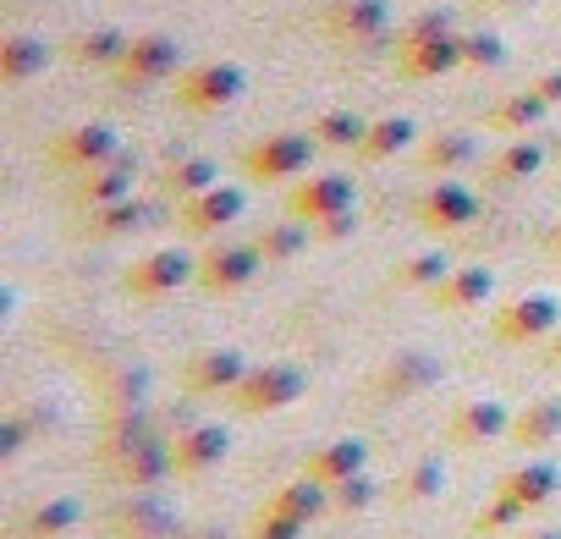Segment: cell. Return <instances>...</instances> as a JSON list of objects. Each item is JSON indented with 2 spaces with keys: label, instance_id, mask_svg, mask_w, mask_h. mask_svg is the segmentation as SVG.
I'll list each match as a JSON object with an SVG mask.
<instances>
[{
  "label": "cell",
  "instance_id": "1",
  "mask_svg": "<svg viewBox=\"0 0 561 539\" xmlns=\"http://www.w3.org/2000/svg\"><path fill=\"white\" fill-rule=\"evenodd\" d=\"M495 342H506V347H534V342H550L556 331H561V298H550V293H523V298H512V303H501L495 309Z\"/></svg>",
  "mask_w": 561,
  "mask_h": 539
},
{
  "label": "cell",
  "instance_id": "2",
  "mask_svg": "<svg viewBox=\"0 0 561 539\" xmlns=\"http://www.w3.org/2000/svg\"><path fill=\"white\" fill-rule=\"evenodd\" d=\"M304 391H309V380L293 364H248L242 386L231 391V408H242V413H280V408H293Z\"/></svg>",
  "mask_w": 561,
  "mask_h": 539
},
{
  "label": "cell",
  "instance_id": "3",
  "mask_svg": "<svg viewBox=\"0 0 561 539\" xmlns=\"http://www.w3.org/2000/svg\"><path fill=\"white\" fill-rule=\"evenodd\" d=\"M264 270V253L253 242H215L198 253V270H193V282L209 293V298H226V293H242L253 287V276Z\"/></svg>",
  "mask_w": 561,
  "mask_h": 539
},
{
  "label": "cell",
  "instance_id": "4",
  "mask_svg": "<svg viewBox=\"0 0 561 539\" xmlns=\"http://www.w3.org/2000/svg\"><path fill=\"white\" fill-rule=\"evenodd\" d=\"M193 270H198V253H182V248H154V253H144V259H133V270H127V293L133 298H171L176 287H187L193 282Z\"/></svg>",
  "mask_w": 561,
  "mask_h": 539
},
{
  "label": "cell",
  "instance_id": "5",
  "mask_svg": "<svg viewBox=\"0 0 561 539\" xmlns=\"http://www.w3.org/2000/svg\"><path fill=\"white\" fill-rule=\"evenodd\" d=\"M237 94H242V67H231V61H198L176 78V105L198 111V116L231 105Z\"/></svg>",
  "mask_w": 561,
  "mask_h": 539
},
{
  "label": "cell",
  "instance_id": "6",
  "mask_svg": "<svg viewBox=\"0 0 561 539\" xmlns=\"http://www.w3.org/2000/svg\"><path fill=\"white\" fill-rule=\"evenodd\" d=\"M309 138H314V133H309ZM309 138H304V133H270V138L248 144L242 171H248L253 182H287V176L309 171V154H314Z\"/></svg>",
  "mask_w": 561,
  "mask_h": 539
},
{
  "label": "cell",
  "instance_id": "7",
  "mask_svg": "<svg viewBox=\"0 0 561 539\" xmlns=\"http://www.w3.org/2000/svg\"><path fill=\"white\" fill-rule=\"evenodd\" d=\"M111 72H116V83H122V89L160 83V78H171V72H176V39H165V34H133V39H127V50H122V61H116Z\"/></svg>",
  "mask_w": 561,
  "mask_h": 539
},
{
  "label": "cell",
  "instance_id": "8",
  "mask_svg": "<svg viewBox=\"0 0 561 539\" xmlns=\"http://www.w3.org/2000/svg\"><path fill=\"white\" fill-rule=\"evenodd\" d=\"M242 187H231V182H215V187H204V193H193V198H182L176 204V226L187 231V237H215L220 226H231L237 215H242Z\"/></svg>",
  "mask_w": 561,
  "mask_h": 539
},
{
  "label": "cell",
  "instance_id": "9",
  "mask_svg": "<svg viewBox=\"0 0 561 539\" xmlns=\"http://www.w3.org/2000/svg\"><path fill=\"white\" fill-rule=\"evenodd\" d=\"M342 209H353V176H342V171H320V176H304L293 193H287V215H298V220H325V215H342Z\"/></svg>",
  "mask_w": 561,
  "mask_h": 539
},
{
  "label": "cell",
  "instance_id": "10",
  "mask_svg": "<svg viewBox=\"0 0 561 539\" xmlns=\"http://www.w3.org/2000/svg\"><path fill=\"white\" fill-rule=\"evenodd\" d=\"M242 375H248V358L237 347H204V353L187 358V375L182 380H187L193 397H231L242 386Z\"/></svg>",
  "mask_w": 561,
  "mask_h": 539
},
{
  "label": "cell",
  "instance_id": "11",
  "mask_svg": "<svg viewBox=\"0 0 561 539\" xmlns=\"http://www.w3.org/2000/svg\"><path fill=\"white\" fill-rule=\"evenodd\" d=\"M122 154V144H116V133L111 127H100V122H89V127H72V133H61L56 144H50V160L61 165V171H94V165H105V160H116Z\"/></svg>",
  "mask_w": 561,
  "mask_h": 539
},
{
  "label": "cell",
  "instance_id": "12",
  "mask_svg": "<svg viewBox=\"0 0 561 539\" xmlns=\"http://www.w3.org/2000/svg\"><path fill=\"white\" fill-rule=\"evenodd\" d=\"M512 429V413L495 402V397H473V402H457L451 418H446V435L451 446H484V440H506Z\"/></svg>",
  "mask_w": 561,
  "mask_h": 539
},
{
  "label": "cell",
  "instance_id": "13",
  "mask_svg": "<svg viewBox=\"0 0 561 539\" xmlns=\"http://www.w3.org/2000/svg\"><path fill=\"white\" fill-rule=\"evenodd\" d=\"M473 215H479L473 187H462V182H451V176H440V182L419 198V226H430V231H462Z\"/></svg>",
  "mask_w": 561,
  "mask_h": 539
},
{
  "label": "cell",
  "instance_id": "14",
  "mask_svg": "<svg viewBox=\"0 0 561 539\" xmlns=\"http://www.w3.org/2000/svg\"><path fill=\"white\" fill-rule=\"evenodd\" d=\"M490 293H495V276H490L484 264H451V276H446L435 293H424V298H430V309H440V314H468V309L490 303Z\"/></svg>",
  "mask_w": 561,
  "mask_h": 539
},
{
  "label": "cell",
  "instance_id": "15",
  "mask_svg": "<svg viewBox=\"0 0 561 539\" xmlns=\"http://www.w3.org/2000/svg\"><path fill=\"white\" fill-rule=\"evenodd\" d=\"M226 451H231V435H226L220 424H198V429L176 435V446H171V468H176L182 479H204L209 468L226 462Z\"/></svg>",
  "mask_w": 561,
  "mask_h": 539
},
{
  "label": "cell",
  "instance_id": "16",
  "mask_svg": "<svg viewBox=\"0 0 561 539\" xmlns=\"http://www.w3.org/2000/svg\"><path fill=\"white\" fill-rule=\"evenodd\" d=\"M364 468H369V446L358 435H336V440H325V446H314L304 457V473L320 479L325 490L342 484V479H353V473H364Z\"/></svg>",
  "mask_w": 561,
  "mask_h": 539
},
{
  "label": "cell",
  "instance_id": "17",
  "mask_svg": "<svg viewBox=\"0 0 561 539\" xmlns=\"http://www.w3.org/2000/svg\"><path fill=\"white\" fill-rule=\"evenodd\" d=\"M397 67H402L408 78H440V72L462 67V34L408 39V45H397Z\"/></svg>",
  "mask_w": 561,
  "mask_h": 539
},
{
  "label": "cell",
  "instance_id": "18",
  "mask_svg": "<svg viewBox=\"0 0 561 539\" xmlns=\"http://www.w3.org/2000/svg\"><path fill=\"white\" fill-rule=\"evenodd\" d=\"M386 23H391L386 0H336V7L325 12L331 39H347V45H353V39H380Z\"/></svg>",
  "mask_w": 561,
  "mask_h": 539
},
{
  "label": "cell",
  "instance_id": "19",
  "mask_svg": "<svg viewBox=\"0 0 561 539\" xmlns=\"http://www.w3.org/2000/svg\"><path fill=\"white\" fill-rule=\"evenodd\" d=\"M133 193V165L116 154V160H105V165H94V171H78V182H72V204H83V209H100V204H116V198H127Z\"/></svg>",
  "mask_w": 561,
  "mask_h": 539
},
{
  "label": "cell",
  "instance_id": "20",
  "mask_svg": "<svg viewBox=\"0 0 561 539\" xmlns=\"http://www.w3.org/2000/svg\"><path fill=\"white\" fill-rule=\"evenodd\" d=\"M440 380V364L430 358V353H397L380 375H375V397H413V391H424V386H435Z\"/></svg>",
  "mask_w": 561,
  "mask_h": 539
},
{
  "label": "cell",
  "instance_id": "21",
  "mask_svg": "<svg viewBox=\"0 0 561 539\" xmlns=\"http://www.w3.org/2000/svg\"><path fill=\"white\" fill-rule=\"evenodd\" d=\"M501 490H506L512 501H523L528 512H539V506L561 490V468H556V462H517V468L501 473Z\"/></svg>",
  "mask_w": 561,
  "mask_h": 539
},
{
  "label": "cell",
  "instance_id": "22",
  "mask_svg": "<svg viewBox=\"0 0 561 539\" xmlns=\"http://www.w3.org/2000/svg\"><path fill=\"white\" fill-rule=\"evenodd\" d=\"M556 435H561V402H556V397L528 402L523 413H512V429H506V440H512L517 451H539V446H550Z\"/></svg>",
  "mask_w": 561,
  "mask_h": 539
},
{
  "label": "cell",
  "instance_id": "23",
  "mask_svg": "<svg viewBox=\"0 0 561 539\" xmlns=\"http://www.w3.org/2000/svg\"><path fill=\"white\" fill-rule=\"evenodd\" d=\"M270 506H280V512H293V517H304V523H320L325 512H331V490L320 484V479H287L275 495H270Z\"/></svg>",
  "mask_w": 561,
  "mask_h": 539
},
{
  "label": "cell",
  "instance_id": "24",
  "mask_svg": "<svg viewBox=\"0 0 561 539\" xmlns=\"http://www.w3.org/2000/svg\"><path fill=\"white\" fill-rule=\"evenodd\" d=\"M446 276H451V259L446 253H413V259H402L391 270V287H402V293H435Z\"/></svg>",
  "mask_w": 561,
  "mask_h": 539
},
{
  "label": "cell",
  "instance_id": "25",
  "mask_svg": "<svg viewBox=\"0 0 561 539\" xmlns=\"http://www.w3.org/2000/svg\"><path fill=\"white\" fill-rule=\"evenodd\" d=\"M50 61V50L28 34H12L7 45H0V83H28L39 67Z\"/></svg>",
  "mask_w": 561,
  "mask_h": 539
},
{
  "label": "cell",
  "instance_id": "26",
  "mask_svg": "<svg viewBox=\"0 0 561 539\" xmlns=\"http://www.w3.org/2000/svg\"><path fill=\"white\" fill-rule=\"evenodd\" d=\"M440 484H446V468H440V457H419V462H408V468L397 473V501H402V506L435 501V495H440Z\"/></svg>",
  "mask_w": 561,
  "mask_h": 539
},
{
  "label": "cell",
  "instance_id": "27",
  "mask_svg": "<svg viewBox=\"0 0 561 539\" xmlns=\"http://www.w3.org/2000/svg\"><path fill=\"white\" fill-rule=\"evenodd\" d=\"M309 237H314V226L293 215V220H280V226H264V231L253 237V248L264 253V264H275V259H298Z\"/></svg>",
  "mask_w": 561,
  "mask_h": 539
},
{
  "label": "cell",
  "instance_id": "28",
  "mask_svg": "<svg viewBox=\"0 0 561 539\" xmlns=\"http://www.w3.org/2000/svg\"><path fill=\"white\" fill-rule=\"evenodd\" d=\"M408 144H413V122H408V116H380V122H369L358 154H364V160H391V154H402Z\"/></svg>",
  "mask_w": 561,
  "mask_h": 539
},
{
  "label": "cell",
  "instance_id": "29",
  "mask_svg": "<svg viewBox=\"0 0 561 539\" xmlns=\"http://www.w3.org/2000/svg\"><path fill=\"white\" fill-rule=\"evenodd\" d=\"M545 165V154H539V144H528V138H512L484 171H490V182H523V176H534Z\"/></svg>",
  "mask_w": 561,
  "mask_h": 539
},
{
  "label": "cell",
  "instance_id": "30",
  "mask_svg": "<svg viewBox=\"0 0 561 539\" xmlns=\"http://www.w3.org/2000/svg\"><path fill=\"white\" fill-rule=\"evenodd\" d=\"M122 50H127V34H122V28H89V34L72 39V56H78L83 67H116Z\"/></svg>",
  "mask_w": 561,
  "mask_h": 539
},
{
  "label": "cell",
  "instance_id": "31",
  "mask_svg": "<svg viewBox=\"0 0 561 539\" xmlns=\"http://www.w3.org/2000/svg\"><path fill=\"white\" fill-rule=\"evenodd\" d=\"M479 154V144L468 138V133H440V138H430L424 144V171H457V165H468Z\"/></svg>",
  "mask_w": 561,
  "mask_h": 539
},
{
  "label": "cell",
  "instance_id": "32",
  "mask_svg": "<svg viewBox=\"0 0 561 539\" xmlns=\"http://www.w3.org/2000/svg\"><path fill=\"white\" fill-rule=\"evenodd\" d=\"M545 111H550V105H545V100L528 89V94H512V100H501V105L490 111V127H495V133H523V127H534Z\"/></svg>",
  "mask_w": 561,
  "mask_h": 539
},
{
  "label": "cell",
  "instance_id": "33",
  "mask_svg": "<svg viewBox=\"0 0 561 539\" xmlns=\"http://www.w3.org/2000/svg\"><path fill=\"white\" fill-rule=\"evenodd\" d=\"M364 133H369V122L353 116V111H325V116H314V138L331 144V149H358Z\"/></svg>",
  "mask_w": 561,
  "mask_h": 539
},
{
  "label": "cell",
  "instance_id": "34",
  "mask_svg": "<svg viewBox=\"0 0 561 539\" xmlns=\"http://www.w3.org/2000/svg\"><path fill=\"white\" fill-rule=\"evenodd\" d=\"M204 187H215V160H204V154H193V160H176L171 171H165V193L182 204V198H193V193H204Z\"/></svg>",
  "mask_w": 561,
  "mask_h": 539
},
{
  "label": "cell",
  "instance_id": "35",
  "mask_svg": "<svg viewBox=\"0 0 561 539\" xmlns=\"http://www.w3.org/2000/svg\"><path fill=\"white\" fill-rule=\"evenodd\" d=\"M523 517H528V506L512 501L506 490H495V501H484V506L473 512V534H479V539H495V534H506V528L523 523Z\"/></svg>",
  "mask_w": 561,
  "mask_h": 539
},
{
  "label": "cell",
  "instance_id": "36",
  "mask_svg": "<svg viewBox=\"0 0 561 539\" xmlns=\"http://www.w3.org/2000/svg\"><path fill=\"white\" fill-rule=\"evenodd\" d=\"M138 220H144V209H138L133 198H116V204H100V209H89L83 231H89V237H122V231H133Z\"/></svg>",
  "mask_w": 561,
  "mask_h": 539
},
{
  "label": "cell",
  "instance_id": "37",
  "mask_svg": "<svg viewBox=\"0 0 561 539\" xmlns=\"http://www.w3.org/2000/svg\"><path fill=\"white\" fill-rule=\"evenodd\" d=\"M375 501H380V484H375L369 473H353V479L331 484V512H342V517H358V512H369Z\"/></svg>",
  "mask_w": 561,
  "mask_h": 539
},
{
  "label": "cell",
  "instance_id": "38",
  "mask_svg": "<svg viewBox=\"0 0 561 539\" xmlns=\"http://www.w3.org/2000/svg\"><path fill=\"white\" fill-rule=\"evenodd\" d=\"M78 523V501H50L28 512V539H61Z\"/></svg>",
  "mask_w": 561,
  "mask_h": 539
},
{
  "label": "cell",
  "instance_id": "39",
  "mask_svg": "<svg viewBox=\"0 0 561 539\" xmlns=\"http://www.w3.org/2000/svg\"><path fill=\"white\" fill-rule=\"evenodd\" d=\"M304 517H293V512H280V506H259V517H253V528H248V539H304Z\"/></svg>",
  "mask_w": 561,
  "mask_h": 539
},
{
  "label": "cell",
  "instance_id": "40",
  "mask_svg": "<svg viewBox=\"0 0 561 539\" xmlns=\"http://www.w3.org/2000/svg\"><path fill=\"white\" fill-rule=\"evenodd\" d=\"M506 50H501V39L495 34H462V61L468 67H495Z\"/></svg>",
  "mask_w": 561,
  "mask_h": 539
},
{
  "label": "cell",
  "instance_id": "41",
  "mask_svg": "<svg viewBox=\"0 0 561 539\" xmlns=\"http://www.w3.org/2000/svg\"><path fill=\"white\" fill-rule=\"evenodd\" d=\"M435 34H451V18H446V12H419V18L397 34V45H408V39H435Z\"/></svg>",
  "mask_w": 561,
  "mask_h": 539
},
{
  "label": "cell",
  "instance_id": "42",
  "mask_svg": "<svg viewBox=\"0 0 561 539\" xmlns=\"http://www.w3.org/2000/svg\"><path fill=\"white\" fill-rule=\"evenodd\" d=\"M347 231H358V215H353V209H342V215H325V220H314V237H320V242H336V237H347Z\"/></svg>",
  "mask_w": 561,
  "mask_h": 539
},
{
  "label": "cell",
  "instance_id": "43",
  "mask_svg": "<svg viewBox=\"0 0 561 539\" xmlns=\"http://www.w3.org/2000/svg\"><path fill=\"white\" fill-rule=\"evenodd\" d=\"M534 94H539L545 105H556V100H561V72H545V78L534 83Z\"/></svg>",
  "mask_w": 561,
  "mask_h": 539
},
{
  "label": "cell",
  "instance_id": "44",
  "mask_svg": "<svg viewBox=\"0 0 561 539\" xmlns=\"http://www.w3.org/2000/svg\"><path fill=\"white\" fill-rule=\"evenodd\" d=\"M517 539H561V528H539V523H528Z\"/></svg>",
  "mask_w": 561,
  "mask_h": 539
},
{
  "label": "cell",
  "instance_id": "45",
  "mask_svg": "<svg viewBox=\"0 0 561 539\" xmlns=\"http://www.w3.org/2000/svg\"><path fill=\"white\" fill-rule=\"evenodd\" d=\"M545 358H550V364H561V331L550 336V347H545Z\"/></svg>",
  "mask_w": 561,
  "mask_h": 539
},
{
  "label": "cell",
  "instance_id": "46",
  "mask_svg": "<svg viewBox=\"0 0 561 539\" xmlns=\"http://www.w3.org/2000/svg\"><path fill=\"white\" fill-rule=\"evenodd\" d=\"M550 248H556V253H561V226H556V231H550Z\"/></svg>",
  "mask_w": 561,
  "mask_h": 539
},
{
  "label": "cell",
  "instance_id": "47",
  "mask_svg": "<svg viewBox=\"0 0 561 539\" xmlns=\"http://www.w3.org/2000/svg\"><path fill=\"white\" fill-rule=\"evenodd\" d=\"M193 539H220V534H209V528H198V534H193Z\"/></svg>",
  "mask_w": 561,
  "mask_h": 539
}]
</instances>
